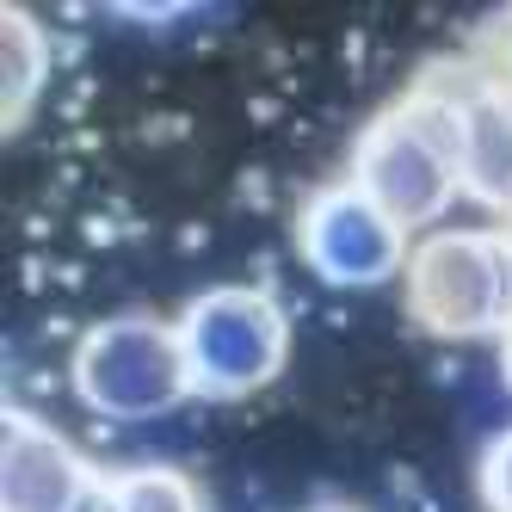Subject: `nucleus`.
I'll return each mask as SVG.
<instances>
[{
  "instance_id": "nucleus-9",
  "label": "nucleus",
  "mask_w": 512,
  "mask_h": 512,
  "mask_svg": "<svg viewBox=\"0 0 512 512\" xmlns=\"http://www.w3.org/2000/svg\"><path fill=\"white\" fill-rule=\"evenodd\" d=\"M112 488H118V506H124V512H210L204 488L192 482L186 469H173V463H136V469H118Z\"/></svg>"
},
{
  "instance_id": "nucleus-12",
  "label": "nucleus",
  "mask_w": 512,
  "mask_h": 512,
  "mask_svg": "<svg viewBox=\"0 0 512 512\" xmlns=\"http://www.w3.org/2000/svg\"><path fill=\"white\" fill-rule=\"evenodd\" d=\"M75 512H124V506H118V488H112V475H99V482L81 494V506H75Z\"/></svg>"
},
{
  "instance_id": "nucleus-13",
  "label": "nucleus",
  "mask_w": 512,
  "mask_h": 512,
  "mask_svg": "<svg viewBox=\"0 0 512 512\" xmlns=\"http://www.w3.org/2000/svg\"><path fill=\"white\" fill-rule=\"evenodd\" d=\"M500 383H506V395H512V334L500 340Z\"/></svg>"
},
{
  "instance_id": "nucleus-10",
  "label": "nucleus",
  "mask_w": 512,
  "mask_h": 512,
  "mask_svg": "<svg viewBox=\"0 0 512 512\" xmlns=\"http://www.w3.org/2000/svg\"><path fill=\"white\" fill-rule=\"evenodd\" d=\"M475 488H482L488 512H512V426L494 432L482 445V463H475Z\"/></svg>"
},
{
  "instance_id": "nucleus-7",
  "label": "nucleus",
  "mask_w": 512,
  "mask_h": 512,
  "mask_svg": "<svg viewBox=\"0 0 512 512\" xmlns=\"http://www.w3.org/2000/svg\"><path fill=\"white\" fill-rule=\"evenodd\" d=\"M438 75H445L463 124V198L488 204L512 229V93L488 62H451Z\"/></svg>"
},
{
  "instance_id": "nucleus-2",
  "label": "nucleus",
  "mask_w": 512,
  "mask_h": 512,
  "mask_svg": "<svg viewBox=\"0 0 512 512\" xmlns=\"http://www.w3.org/2000/svg\"><path fill=\"white\" fill-rule=\"evenodd\" d=\"M408 315L438 340H506L512 334V229H432L401 272Z\"/></svg>"
},
{
  "instance_id": "nucleus-11",
  "label": "nucleus",
  "mask_w": 512,
  "mask_h": 512,
  "mask_svg": "<svg viewBox=\"0 0 512 512\" xmlns=\"http://www.w3.org/2000/svg\"><path fill=\"white\" fill-rule=\"evenodd\" d=\"M488 68H494V75L506 81V93H512V13H506L500 31H494V62H488Z\"/></svg>"
},
{
  "instance_id": "nucleus-5",
  "label": "nucleus",
  "mask_w": 512,
  "mask_h": 512,
  "mask_svg": "<svg viewBox=\"0 0 512 512\" xmlns=\"http://www.w3.org/2000/svg\"><path fill=\"white\" fill-rule=\"evenodd\" d=\"M297 253L321 284L377 290V284H395L408 272L414 235L401 229L377 198H364L352 179H334V186H321L297 210Z\"/></svg>"
},
{
  "instance_id": "nucleus-6",
  "label": "nucleus",
  "mask_w": 512,
  "mask_h": 512,
  "mask_svg": "<svg viewBox=\"0 0 512 512\" xmlns=\"http://www.w3.org/2000/svg\"><path fill=\"white\" fill-rule=\"evenodd\" d=\"M93 482L99 469L50 420L25 408L0 414V512H75Z\"/></svg>"
},
{
  "instance_id": "nucleus-3",
  "label": "nucleus",
  "mask_w": 512,
  "mask_h": 512,
  "mask_svg": "<svg viewBox=\"0 0 512 512\" xmlns=\"http://www.w3.org/2000/svg\"><path fill=\"white\" fill-rule=\"evenodd\" d=\"M68 383L99 420H124V426L161 420L198 395L186 346H179V321L142 315V309L93 321L75 358H68Z\"/></svg>"
},
{
  "instance_id": "nucleus-8",
  "label": "nucleus",
  "mask_w": 512,
  "mask_h": 512,
  "mask_svg": "<svg viewBox=\"0 0 512 512\" xmlns=\"http://www.w3.org/2000/svg\"><path fill=\"white\" fill-rule=\"evenodd\" d=\"M50 81V38L25 7H0V124L19 130Z\"/></svg>"
},
{
  "instance_id": "nucleus-14",
  "label": "nucleus",
  "mask_w": 512,
  "mask_h": 512,
  "mask_svg": "<svg viewBox=\"0 0 512 512\" xmlns=\"http://www.w3.org/2000/svg\"><path fill=\"white\" fill-rule=\"evenodd\" d=\"M315 512H352V506H315Z\"/></svg>"
},
{
  "instance_id": "nucleus-4",
  "label": "nucleus",
  "mask_w": 512,
  "mask_h": 512,
  "mask_svg": "<svg viewBox=\"0 0 512 512\" xmlns=\"http://www.w3.org/2000/svg\"><path fill=\"white\" fill-rule=\"evenodd\" d=\"M179 346L204 401H241L290 364V315L260 284H216L179 309Z\"/></svg>"
},
{
  "instance_id": "nucleus-1",
  "label": "nucleus",
  "mask_w": 512,
  "mask_h": 512,
  "mask_svg": "<svg viewBox=\"0 0 512 512\" xmlns=\"http://www.w3.org/2000/svg\"><path fill=\"white\" fill-rule=\"evenodd\" d=\"M346 179L364 198H377L408 235L438 229V216L463 198V124L438 68L358 130Z\"/></svg>"
}]
</instances>
